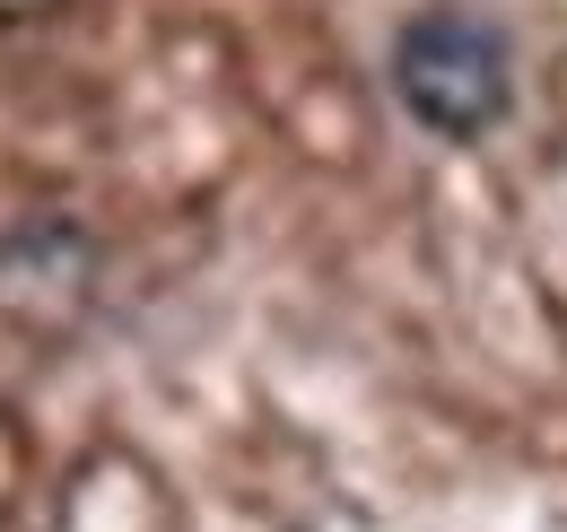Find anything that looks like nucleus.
I'll use <instances>...</instances> for the list:
<instances>
[{
    "label": "nucleus",
    "instance_id": "2",
    "mask_svg": "<svg viewBox=\"0 0 567 532\" xmlns=\"http://www.w3.org/2000/svg\"><path fill=\"white\" fill-rule=\"evenodd\" d=\"M27 9H44V0H0V18H27Z\"/></svg>",
    "mask_w": 567,
    "mask_h": 532
},
{
    "label": "nucleus",
    "instance_id": "1",
    "mask_svg": "<svg viewBox=\"0 0 567 532\" xmlns=\"http://www.w3.org/2000/svg\"><path fill=\"white\" fill-rule=\"evenodd\" d=\"M393 96L402 114L436 140H481L515 105V53L481 9L463 0H427L393 35Z\"/></svg>",
    "mask_w": 567,
    "mask_h": 532
}]
</instances>
